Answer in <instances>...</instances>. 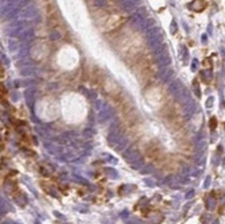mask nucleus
Segmentation results:
<instances>
[{"mask_svg":"<svg viewBox=\"0 0 225 224\" xmlns=\"http://www.w3.org/2000/svg\"><path fill=\"white\" fill-rule=\"evenodd\" d=\"M210 127H212V128H214V127H216V119H214V118L210 120Z\"/></svg>","mask_w":225,"mask_h":224,"instance_id":"1","label":"nucleus"}]
</instances>
